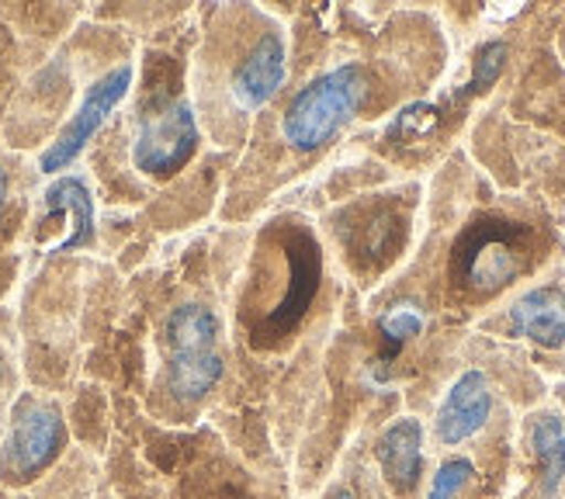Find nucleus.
I'll list each match as a JSON object with an SVG mask.
<instances>
[{
	"instance_id": "8",
	"label": "nucleus",
	"mask_w": 565,
	"mask_h": 499,
	"mask_svg": "<svg viewBox=\"0 0 565 499\" xmlns=\"http://www.w3.org/2000/svg\"><path fill=\"white\" fill-rule=\"evenodd\" d=\"M285 84V42L278 32H264L247 60L239 63L233 77V94L243 108H260L278 94Z\"/></svg>"
},
{
	"instance_id": "19",
	"label": "nucleus",
	"mask_w": 565,
	"mask_h": 499,
	"mask_svg": "<svg viewBox=\"0 0 565 499\" xmlns=\"http://www.w3.org/2000/svg\"><path fill=\"white\" fill-rule=\"evenodd\" d=\"M4 202H8V173L0 170V212H4Z\"/></svg>"
},
{
	"instance_id": "6",
	"label": "nucleus",
	"mask_w": 565,
	"mask_h": 499,
	"mask_svg": "<svg viewBox=\"0 0 565 499\" xmlns=\"http://www.w3.org/2000/svg\"><path fill=\"white\" fill-rule=\"evenodd\" d=\"M285 288L278 295V306L267 312L264 327H257V337H285L291 327H299V319L312 306V298L319 291V246L306 230H291L285 240Z\"/></svg>"
},
{
	"instance_id": "9",
	"label": "nucleus",
	"mask_w": 565,
	"mask_h": 499,
	"mask_svg": "<svg viewBox=\"0 0 565 499\" xmlns=\"http://www.w3.org/2000/svg\"><path fill=\"white\" fill-rule=\"evenodd\" d=\"M375 458L382 465V476L388 479L392 489L409 492L424 471V427L420 420L403 416L392 427L382 431Z\"/></svg>"
},
{
	"instance_id": "12",
	"label": "nucleus",
	"mask_w": 565,
	"mask_h": 499,
	"mask_svg": "<svg viewBox=\"0 0 565 499\" xmlns=\"http://www.w3.org/2000/svg\"><path fill=\"white\" fill-rule=\"evenodd\" d=\"M218 379H223V358L215 351H184V354H170L167 364V389L181 403H199L205 399Z\"/></svg>"
},
{
	"instance_id": "5",
	"label": "nucleus",
	"mask_w": 565,
	"mask_h": 499,
	"mask_svg": "<svg viewBox=\"0 0 565 499\" xmlns=\"http://www.w3.org/2000/svg\"><path fill=\"white\" fill-rule=\"evenodd\" d=\"M129 84H132V66H115L87 91L77 115L66 121V129L56 136V142L42 153V170L45 173H56V170L70 167L84 153V146L97 136V129L105 125V118L115 112V105L121 102V97H126Z\"/></svg>"
},
{
	"instance_id": "15",
	"label": "nucleus",
	"mask_w": 565,
	"mask_h": 499,
	"mask_svg": "<svg viewBox=\"0 0 565 499\" xmlns=\"http://www.w3.org/2000/svg\"><path fill=\"white\" fill-rule=\"evenodd\" d=\"M379 330H382V337L392 347H403L406 340L420 337V330H424V312H420V306H413V302H396L388 312H382Z\"/></svg>"
},
{
	"instance_id": "18",
	"label": "nucleus",
	"mask_w": 565,
	"mask_h": 499,
	"mask_svg": "<svg viewBox=\"0 0 565 499\" xmlns=\"http://www.w3.org/2000/svg\"><path fill=\"white\" fill-rule=\"evenodd\" d=\"M437 125V112L430 108V105H413V108H406L399 118H396V125H392V136H403V132H416V136H424V132H430Z\"/></svg>"
},
{
	"instance_id": "21",
	"label": "nucleus",
	"mask_w": 565,
	"mask_h": 499,
	"mask_svg": "<svg viewBox=\"0 0 565 499\" xmlns=\"http://www.w3.org/2000/svg\"><path fill=\"white\" fill-rule=\"evenodd\" d=\"M558 395H562V403H565V385H562V389H558Z\"/></svg>"
},
{
	"instance_id": "17",
	"label": "nucleus",
	"mask_w": 565,
	"mask_h": 499,
	"mask_svg": "<svg viewBox=\"0 0 565 499\" xmlns=\"http://www.w3.org/2000/svg\"><path fill=\"white\" fill-rule=\"evenodd\" d=\"M503 63H507V45L503 42H489L482 45V53L476 60V73H472V91H486L489 84H493L500 73H503Z\"/></svg>"
},
{
	"instance_id": "16",
	"label": "nucleus",
	"mask_w": 565,
	"mask_h": 499,
	"mask_svg": "<svg viewBox=\"0 0 565 499\" xmlns=\"http://www.w3.org/2000/svg\"><path fill=\"white\" fill-rule=\"evenodd\" d=\"M472 476H476V468H472L469 458H448L445 465L437 468L427 499H455L465 486H469Z\"/></svg>"
},
{
	"instance_id": "1",
	"label": "nucleus",
	"mask_w": 565,
	"mask_h": 499,
	"mask_svg": "<svg viewBox=\"0 0 565 499\" xmlns=\"http://www.w3.org/2000/svg\"><path fill=\"white\" fill-rule=\"evenodd\" d=\"M367 97V77L361 66H337L323 77H316L291 97V105L281 118V136L288 146L312 153L327 146L343 125H348Z\"/></svg>"
},
{
	"instance_id": "3",
	"label": "nucleus",
	"mask_w": 565,
	"mask_h": 499,
	"mask_svg": "<svg viewBox=\"0 0 565 499\" xmlns=\"http://www.w3.org/2000/svg\"><path fill=\"white\" fill-rule=\"evenodd\" d=\"M521 274L518 233L500 222H482L455 250V278L458 285L479 295L500 291Z\"/></svg>"
},
{
	"instance_id": "2",
	"label": "nucleus",
	"mask_w": 565,
	"mask_h": 499,
	"mask_svg": "<svg viewBox=\"0 0 565 499\" xmlns=\"http://www.w3.org/2000/svg\"><path fill=\"white\" fill-rule=\"evenodd\" d=\"M199 149V125H194L188 102H170L139 121L132 163L146 178H170L184 170V163Z\"/></svg>"
},
{
	"instance_id": "4",
	"label": "nucleus",
	"mask_w": 565,
	"mask_h": 499,
	"mask_svg": "<svg viewBox=\"0 0 565 499\" xmlns=\"http://www.w3.org/2000/svg\"><path fill=\"white\" fill-rule=\"evenodd\" d=\"M66 444V427L60 410L45 403H24L14 413V427L4 444V461L0 471L11 482H32L39 471L53 465Z\"/></svg>"
},
{
	"instance_id": "13",
	"label": "nucleus",
	"mask_w": 565,
	"mask_h": 499,
	"mask_svg": "<svg viewBox=\"0 0 565 499\" xmlns=\"http://www.w3.org/2000/svg\"><path fill=\"white\" fill-rule=\"evenodd\" d=\"M531 452L542 465V489L552 499L558 486L565 482V427L552 413L534 416L531 423Z\"/></svg>"
},
{
	"instance_id": "22",
	"label": "nucleus",
	"mask_w": 565,
	"mask_h": 499,
	"mask_svg": "<svg viewBox=\"0 0 565 499\" xmlns=\"http://www.w3.org/2000/svg\"><path fill=\"white\" fill-rule=\"evenodd\" d=\"M0 379H4V368H0Z\"/></svg>"
},
{
	"instance_id": "14",
	"label": "nucleus",
	"mask_w": 565,
	"mask_h": 499,
	"mask_svg": "<svg viewBox=\"0 0 565 499\" xmlns=\"http://www.w3.org/2000/svg\"><path fill=\"white\" fill-rule=\"evenodd\" d=\"M218 333V319L212 316V309L188 302L178 306L167 316V343L170 354H184V351H212Z\"/></svg>"
},
{
	"instance_id": "11",
	"label": "nucleus",
	"mask_w": 565,
	"mask_h": 499,
	"mask_svg": "<svg viewBox=\"0 0 565 499\" xmlns=\"http://www.w3.org/2000/svg\"><path fill=\"white\" fill-rule=\"evenodd\" d=\"M45 212L63 215L70 222V236L56 246V254L90 243V236H94V202H90V191L84 181H77V178L56 181L45 191Z\"/></svg>"
},
{
	"instance_id": "20",
	"label": "nucleus",
	"mask_w": 565,
	"mask_h": 499,
	"mask_svg": "<svg viewBox=\"0 0 565 499\" xmlns=\"http://www.w3.org/2000/svg\"><path fill=\"white\" fill-rule=\"evenodd\" d=\"M330 499H354V492H348V489H337V492H333Z\"/></svg>"
},
{
	"instance_id": "10",
	"label": "nucleus",
	"mask_w": 565,
	"mask_h": 499,
	"mask_svg": "<svg viewBox=\"0 0 565 499\" xmlns=\"http://www.w3.org/2000/svg\"><path fill=\"white\" fill-rule=\"evenodd\" d=\"M510 327L518 337H527L531 343L555 351V347L565 343V291L555 285L531 288L513 302Z\"/></svg>"
},
{
	"instance_id": "7",
	"label": "nucleus",
	"mask_w": 565,
	"mask_h": 499,
	"mask_svg": "<svg viewBox=\"0 0 565 499\" xmlns=\"http://www.w3.org/2000/svg\"><path fill=\"white\" fill-rule=\"evenodd\" d=\"M489 413H493V389H489L486 374L465 371L437 410V437L445 444L469 440L486 427Z\"/></svg>"
}]
</instances>
